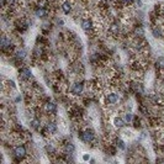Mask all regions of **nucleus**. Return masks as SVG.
<instances>
[{"label":"nucleus","mask_w":164,"mask_h":164,"mask_svg":"<svg viewBox=\"0 0 164 164\" xmlns=\"http://www.w3.org/2000/svg\"><path fill=\"white\" fill-rule=\"evenodd\" d=\"M78 137L80 138L82 142L90 145V143H93V142L95 141L96 135H95V132H94L91 128H85V130H80V131L78 132Z\"/></svg>","instance_id":"1"},{"label":"nucleus","mask_w":164,"mask_h":164,"mask_svg":"<svg viewBox=\"0 0 164 164\" xmlns=\"http://www.w3.org/2000/svg\"><path fill=\"white\" fill-rule=\"evenodd\" d=\"M14 156L17 158L19 162L24 161V159L27 157V148H26V146H24L22 143H19V145L14 148Z\"/></svg>","instance_id":"2"},{"label":"nucleus","mask_w":164,"mask_h":164,"mask_svg":"<svg viewBox=\"0 0 164 164\" xmlns=\"http://www.w3.org/2000/svg\"><path fill=\"white\" fill-rule=\"evenodd\" d=\"M0 46H1V50H2L4 52H6V51L11 52V48H12V46H14L12 40H11V36H7V35L4 33V35L1 36V40H0Z\"/></svg>","instance_id":"3"},{"label":"nucleus","mask_w":164,"mask_h":164,"mask_svg":"<svg viewBox=\"0 0 164 164\" xmlns=\"http://www.w3.org/2000/svg\"><path fill=\"white\" fill-rule=\"evenodd\" d=\"M105 102L106 105L109 106H115L116 104L120 102V95L117 93H114V91H110L105 95Z\"/></svg>","instance_id":"4"},{"label":"nucleus","mask_w":164,"mask_h":164,"mask_svg":"<svg viewBox=\"0 0 164 164\" xmlns=\"http://www.w3.org/2000/svg\"><path fill=\"white\" fill-rule=\"evenodd\" d=\"M80 27H82L83 31H85L86 33H91L94 30H95V24L91 19L89 17H85L80 21Z\"/></svg>","instance_id":"5"},{"label":"nucleus","mask_w":164,"mask_h":164,"mask_svg":"<svg viewBox=\"0 0 164 164\" xmlns=\"http://www.w3.org/2000/svg\"><path fill=\"white\" fill-rule=\"evenodd\" d=\"M84 89H85V85L83 82H76L72 84L71 86V94L73 96H80L83 93H84Z\"/></svg>","instance_id":"6"},{"label":"nucleus","mask_w":164,"mask_h":164,"mask_svg":"<svg viewBox=\"0 0 164 164\" xmlns=\"http://www.w3.org/2000/svg\"><path fill=\"white\" fill-rule=\"evenodd\" d=\"M45 112L47 114V115H51V116H56L57 114H58V106H57V104H54V102H52V101H47V102H45Z\"/></svg>","instance_id":"7"},{"label":"nucleus","mask_w":164,"mask_h":164,"mask_svg":"<svg viewBox=\"0 0 164 164\" xmlns=\"http://www.w3.org/2000/svg\"><path fill=\"white\" fill-rule=\"evenodd\" d=\"M19 78L25 83L30 82L32 79V72H31V69L30 68H26V67L21 68L19 71Z\"/></svg>","instance_id":"8"},{"label":"nucleus","mask_w":164,"mask_h":164,"mask_svg":"<svg viewBox=\"0 0 164 164\" xmlns=\"http://www.w3.org/2000/svg\"><path fill=\"white\" fill-rule=\"evenodd\" d=\"M35 15L38 17V19H47L50 16V7L47 6H41L38 5L35 10Z\"/></svg>","instance_id":"9"},{"label":"nucleus","mask_w":164,"mask_h":164,"mask_svg":"<svg viewBox=\"0 0 164 164\" xmlns=\"http://www.w3.org/2000/svg\"><path fill=\"white\" fill-rule=\"evenodd\" d=\"M112 125L116 130H123L126 126H127V122L125 121V119L120 117V116H115L112 119Z\"/></svg>","instance_id":"10"},{"label":"nucleus","mask_w":164,"mask_h":164,"mask_svg":"<svg viewBox=\"0 0 164 164\" xmlns=\"http://www.w3.org/2000/svg\"><path fill=\"white\" fill-rule=\"evenodd\" d=\"M61 9L62 11L66 14V15H69L72 11H73V2L71 0H64L62 4H61Z\"/></svg>","instance_id":"11"},{"label":"nucleus","mask_w":164,"mask_h":164,"mask_svg":"<svg viewBox=\"0 0 164 164\" xmlns=\"http://www.w3.org/2000/svg\"><path fill=\"white\" fill-rule=\"evenodd\" d=\"M109 32L110 35L112 36H119L121 33V25L116 21V22H112L110 26H109Z\"/></svg>","instance_id":"12"},{"label":"nucleus","mask_w":164,"mask_h":164,"mask_svg":"<svg viewBox=\"0 0 164 164\" xmlns=\"http://www.w3.org/2000/svg\"><path fill=\"white\" fill-rule=\"evenodd\" d=\"M45 128L47 130V132L50 133V136H51V135H56V133L58 132V125H57L54 121H48V122L46 123Z\"/></svg>","instance_id":"13"},{"label":"nucleus","mask_w":164,"mask_h":164,"mask_svg":"<svg viewBox=\"0 0 164 164\" xmlns=\"http://www.w3.org/2000/svg\"><path fill=\"white\" fill-rule=\"evenodd\" d=\"M133 35L135 37H140V38H145L146 36V30L142 25H136L133 27Z\"/></svg>","instance_id":"14"},{"label":"nucleus","mask_w":164,"mask_h":164,"mask_svg":"<svg viewBox=\"0 0 164 164\" xmlns=\"http://www.w3.org/2000/svg\"><path fill=\"white\" fill-rule=\"evenodd\" d=\"M30 127L32 128V130H35V131H40L41 130V120H40V117H32L31 120H30Z\"/></svg>","instance_id":"15"},{"label":"nucleus","mask_w":164,"mask_h":164,"mask_svg":"<svg viewBox=\"0 0 164 164\" xmlns=\"http://www.w3.org/2000/svg\"><path fill=\"white\" fill-rule=\"evenodd\" d=\"M63 149H64V153L68 154V156H72L74 152H76V146L72 143V142H66L63 145Z\"/></svg>","instance_id":"16"},{"label":"nucleus","mask_w":164,"mask_h":164,"mask_svg":"<svg viewBox=\"0 0 164 164\" xmlns=\"http://www.w3.org/2000/svg\"><path fill=\"white\" fill-rule=\"evenodd\" d=\"M152 35L154 36V38H162L163 37V30L159 25H156L152 27Z\"/></svg>","instance_id":"17"},{"label":"nucleus","mask_w":164,"mask_h":164,"mask_svg":"<svg viewBox=\"0 0 164 164\" xmlns=\"http://www.w3.org/2000/svg\"><path fill=\"white\" fill-rule=\"evenodd\" d=\"M26 56H27V52H26L24 48L16 50V52H15V58H16L17 61H20V62H22V61L26 58Z\"/></svg>","instance_id":"18"},{"label":"nucleus","mask_w":164,"mask_h":164,"mask_svg":"<svg viewBox=\"0 0 164 164\" xmlns=\"http://www.w3.org/2000/svg\"><path fill=\"white\" fill-rule=\"evenodd\" d=\"M156 68L158 71H164V56L158 57V59L156 61Z\"/></svg>","instance_id":"19"},{"label":"nucleus","mask_w":164,"mask_h":164,"mask_svg":"<svg viewBox=\"0 0 164 164\" xmlns=\"http://www.w3.org/2000/svg\"><path fill=\"white\" fill-rule=\"evenodd\" d=\"M45 149H46V152H47L48 154H51V156H56V153H57V149H56V148L53 147V145H51V143L46 145Z\"/></svg>","instance_id":"20"},{"label":"nucleus","mask_w":164,"mask_h":164,"mask_svg":"<svg viewBox=\"0 0 164 164\" xmlns=\"http://www.w3.org/2000/svg\"><path fill=\"white\" fill-rule=\"evenodd\" d=\"M115 146H116L119 149H121V151H125V149H126V145H125L123 140H121V138H116V141H115Z\"/></svg>","instance_id":"21"},{"label":"nucleus","mask_w":164,"mask_h":164,"mask_svg":"<svg viewBox=\"0 0 164 164\" xmlns=\"http://www.w3.org/2000/svg\"><path fill=\"white\" fill-rule=\"evenodd\" d=\"M123 119H125V121H126L127 123H131V122L133 121L135 116H133V114H132L131 111H126V112H125V116H123Z\"/></svg>","instance_id":"22"},{"label":"nucleus","mask_w":164,"mask_h":164,"mask_svg":"<svg viewBox=\"0 0 164 164\" xmlns=\"http://www.w3.org/2000/svg\"><path fill=\"white\" fill-rule=\"evenodd\" d=\"M120 1H121L123 5H132L136 0H120Z\"/></svg>","instance_id":"23"},{"label":"nucleus","mask_w":164,"mask_h":164,"mask_svg":"<svg viewBox=\"0 0 164 164\" xmlns=\"http://www.w3.org/2000/svg\"><path fill=\"white\" fill-rule=\"evenodd\" d=\"M6 84H7V86L11 88V89H16V85H15V83L12 82V80H7Z\"/></svg>","instance_id":"24"},{"label":"nucleus","mask_w":164,"mask_h":164,"mask_svg":"<svg viewBox=\"0 0 164 164\" xmlns=\"http://www.w3.org/2000/svg\"><path fill=\"white\" fill-rule=\"evenodd\" d=\"M83 161H84V162H88V161H90V154H88V153H84V154H83Z\"/></svg>","instance_id":"25"},{"label":"nucleus","mask_w":164,"mask_h":164,"mask_svg":"<svg viewBox=\"0 0 164 164\" xmlns=\"http://www.w3.org/2000/svg\"><path fill=\"white\" fill-rule=\"evenodd\" d=\"M58 25L63 26V25H64V21H63V20H58Z\"/></svg>","instance_id":"26"},{"label":"nucleus","mask_w":164,"mask_h":164,"mask_svg":"<svg viewBox=\"0 0 164 164\" xmlns=\"http://www.w3.org/2000/svg\"><path fill=\"white\" fill-rule=\"evenodd\" d=\"M162 15H163V16H164V5H163V6H162Z\"/></svg>","instance_id":"27"}]
</instances>
